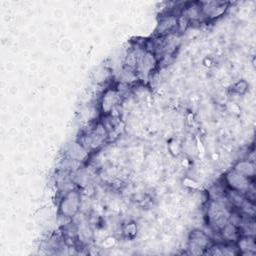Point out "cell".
<instances>
[{
    "mask_svg": "<svg viewBox=\"0 0 256 256\" xmlns=\"http://www.w3.org/2000/svg\"><path fill=\"white\" fill-rule=\"evenodd\" d=\"M234 170L236 172H238V173L248 177V178L254 175V165L251 162H249V161H241V162H239L235 166Z\"/></svg>",
    "mask_w": 256,
    "mask_h": 256,
    "instance_id": "52a82bcc",
    "label": "cell"
},
{
    "mask_svg": "<svg viewBox=\"0 0 256 256\" xmlns=\"http://www.w3.org/2000/svg\"><path fill=\"white\" fill-rule=\"evenodd\" d=\"M200 10L202 17L213 19L219 17L226 10V3L224 2H204L200 3Z\"/></svg>",
    "mask_w": 256,
    "mask_h": 256,
    "instance_id": "5b68a950",
    "label": "cell"
},
{
    "mask_svg": "<svg viewBox=\"0 0 256 256\" xmlns=\"http://www.w3.org/2000/svg\"><path fill=\"white\" fill-rule=\"evenodd\" d=\"M226 182L233 191L243 193L249 190V178L236 172L234 169L226 175Z\"/></svg>",
    "mask_w": 256,
    "mask_h": 256,
    "instance_id": "3957f363",
    "label": "cell"
},
{
    "mask_svg": "<svg viewBox=\"0 0 256 256\" xmlns=\"http://www.w3.org/2000/svg\"><path fill=\"white\" fill-rule=\"evenodd\" d=\"M208 220L210 225L214 226L215 229L221 230L229 221L232 215L228 206L220 199L212 200L207 210Z\"/></svg>",
    "mask_w": 256,
    "mask_h": 256,
    "instance_id": "6da1fadb",
    "label": "cell"
},
{
    "mask_svg": "<svg viewBox=\"0 0 256 256\" xmlns=\"http://www.w3.org/2000/svg\"><path fill=\"white\" fill-rule=\"evenodd\" d=\"M80 207V194L77 191H69L60 203V213L64 217H73Z\"/></svg>",
    "mask_w": 256,
    "mask_h": 256,
    "instance_id": "7a4b0ae2",
    "label": "cell"
},
{
    "mask_svg": "<svg viewBox=\"0 0 256 256\" xmlns=\"http://www.w3.org/2000/svg\"><path fill=\"white\" fill-rule=\"evenodd\" d=\"M178 22H177V18H175L174 16H168L166 18H164L158 27V33L160 34H166L168 32H170L175 26H177Z\"/></svg>",
    "mask_w": 256,
    "mask_h": 256,
    "instance_id": "8992f818",
    "label": "cell"
},
{
    "mask_svg": "<svg viewBox=\"0 0 256 256\" xmlns=\"http://www.w3.org/2000/svg\"><path fill=\"white\" fill-rule=\"evenodd\" d=\"M209 247V238L202 231H193L189 239V249L193 254H200Z\"/></svg>",
    "mask_w": 256,
    "mask_h": 256,
    "instance_id": "277c9868",
    "label": "cell"
},
{
    "mask_svg": "<svg viewBox=\"0 0 256 256\" xmlns=\"http://www.w3.org/2000/svg\"><path fill=\"white\" fill-rule=\"evenodd\" d=\"M118 101V94L115 91H108L103 97V109L110 111Z\"/></svg>",
    "mask_w": 256,
    "mask_h": 256,
    "instance_id": "ba28073f",
    "label": "cell"
}]
</instances>
